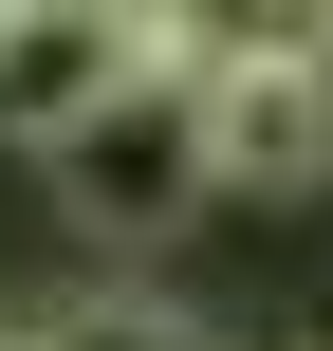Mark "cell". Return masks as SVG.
<instances>
[{"label":"cell","mask_w":333,"mask_h":351,"mask_svg":"<svg viewBox=\"0 0 333 351\" xmlns=\"http://www.w3.org/2000/svg\"><path fill=\"white\" fill-rule=\"evenodd\" d=\"M185 74L204 56H148L130 93H93L56 148H37V185H56V222L93 241V259H167L185 222H204V148H185Z\"/></svg>","instance_id":"6da1fadb"},{"label":"cell","mask_w":333,"mask_h":351,"mask_svg":"<svg viewBox=\"0 0 333 351\" xmlns=\"http://www.w3.org/2000/svg\"><path fill=\"white\" fill-rule=\"evenodd\" d=\"M185 148L204 204H333V56L315 37H241L185 74Z\"/></svg>","instance_id":"7a4b0ae2"},{"label":"cell","mask_w":333,"mask_h":351,"mask_svg":"<svg viewBox=\"0 0 333 351\" xmlns=\"http://www.w3.org/2000/svg\"><path fill=\"white\" fill-rule=\"evenodd\" d=\"M167 37V0H0V148H56L93 93H130Z\"/></svg>","instance_id":"3957f363"},{"label":"cell","mask_w":333,"mask_h":351,"mask_svg":"<svg viewBox=\"0 0 333 351\" xmlns=\"http://www.w3.org/2000/svg\"><path fill=\"white\" fill-rule=\"evenodd\" d=\"M19 351H222V333H204L185 296H93V315H37Z\"/></svg>","instance_id":"277c9868"},{"label":"cell","mask_w":333,"mask_h":351,"mask_svg":"<svg viewBox=\"0 0 333 351\" xmlns=\"http://www.w3.org/2000/svg\"><path fill=\"white\" fill-rule=\"evenodd\" d=\"M0 351H19V315H0Z\"/></svg>","instance_id":"5b68a950"},{"label":"cell","mask_w":333,"mask_h":351,"mask_svg":"<svg viewBox=\"0 0 333 351\" xmlns=\"http://www.w3.org/2000/svg\"><path fill=\"white\" fill-rule=\"evenodd\" d=\"M315 37H333V0H315Z\"/></svg>","instance_id":"8992f818"}]
</instances>
